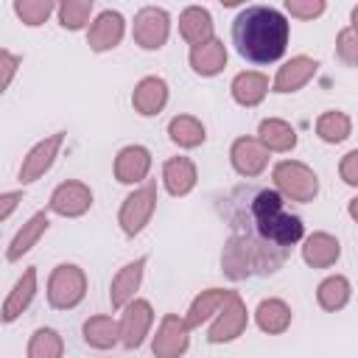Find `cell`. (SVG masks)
<instances>
[{"instance_id": "obj_1", "label": "cell", "mask_w": 358, "mask_h": 358, "mask_svg": "<svg viewBox=\"0 0 358 358\" xmlns=\"http://www.w3.org/2000/svg\"><path fill=\"white\" fill-rule=\"evenodd\" d=\"M215 210L229 227L221 252V268L229 280L277 274L305 235L302 218L271 187L238 185L215 199Z\"/></svg>"}, {"instance_id": "obj_2", "label": "cell", "mask_w": 358, "mask_h": 358, "mask_svg": "<svg viewBox=\"0 0 358 358\" xmlns=\"http://www.w3.org/2000/svg\"><path fill=\"white\" fill-rule=\"evenodd\" d=\"M232 45L246 62H277L288 48V20L271 6H246L232 22Z\"/></svg>"}, {"instance_id": "obj_3", "label": "cell", "mask_w": 358, "mask_h": 358, "mask_svg": "<svg viewBox=\"0 0 358 358\" xmlns=\"http://www.w3.org/2000/svg\"><path fill=\"white\" fill-rule=\"evenodd\" d=\"M87 294V277L78 266L73 263H62L53 268L50 280H48V302L56 310H70L76 308Z\"/></svg>"}, {"instance_id": "obj_4", "label": "cell", "mask_w": 358, "mask_h": 358, "mask_svg": "<svg viewBox=\"0 0 358 358\" xmlns=\"http://www.w3.org/2000/svg\"><path fill=\"white\" fill-rule=\"evenodd\" d=\"M274 185L280 190V196L291 199V201H313L319 193V179L316 173L302 165V162H280L274 168Z\"/></svg>"}, {"instance_id": "obj_5", "label": "cell", "mask_w": 358, "mask_h": 358, "mask_svg": "<svg viewBox=\"0 0 358 358\" xmlns=\"http://www.w3.org/2000/svg\"><path fill=\"white\" fill-rule=\"evenodd\" d=\"M154 207H157V185H154V182H145L140 190H134L131 196H126V201H123V207H120V215H117L120 229H123L129 238L140 235L143 227L151 221Z\"/></svg>"}, {"instance_id": "obj_6", "label": "cell", "mask_w": 358, "mask_h": 358, "mask_svg": "<svg viewBox=\"0 0 358 358\" xmlns=\"http://www.w3.org/2000/svg\"><path fill=\"white\" fill-rule=\"evenodd\" d=\"M168 31H171V20H168V11L165 8H157V6H145L137 11L134 17V42L145 50H157L165 45L168 39Z\"/></svg>"}, {"instance_id": "obj_7", "label": "cell", "mask_w": 358, "mask_h": 358, "mask_svg": "<svg viewBox=\"0 0 358 358\" xmlns=\"http://www.w3.org/2000/svg\"><path fill=\"white\" fill-rule=\"evenodd\" d=\"M243 330H246V305H243V299L235 291H229V296H227L224 308L218 310V316H215L207 338L213 344H224V341L238 338Z\"/></svg>"}, {"instance_id": "obj_8", "label": "cell", "mask_w": 358, "mask_h": 358, "mask_svg": "<svg viewBox=\"0 0 358 358\" xmlns=\"http://www.w3.org/2000/svg\"><path fill=\"white\" fill-rule=\"evenodd\" d=\"M187 333H190V327H187L185 319H179L176 313L162 316L159 330H157L154 344H151L154 355H157V358H179V355L187 350V341H190Z\"/></svg>"}, {"instance_id": "obj_9", "label": "cell", "mask_w": 358, "mask_h": 358, "mask_svg": "<svg viewBox=\"0 0 358 358\" xmlns=\"http://www.w3.org/2000/svg\"><path fill=\"white\" fill-rule=\"evenodd\" d=\"M151 322H154L151 305H148L145 299H131V302L126 305L123 319H120V344H123L126 350L140 347V344L145 341V336H148Z\"/></svg>"}, {"instance_id": "obj_10", "label": "cell", "mask_w": 358, "mask_h": 358, "mask_svg": "<svg viewBox=\"0 0 358 358\" xmlns=\"http://www.w3.org/2000/svg\"><path fill=\"white\" fill-rule=\"evenodd\" d=\"M229 157H232V168L241 176H257L268 165V148L257 137H238L232 143Z\"/></svg>"}, {"instance_id": "obj_11", "label": "cell", "mask_w": 358, "mask_h": 358, "mask_svg": "<svg viewBox=\"0 0 358 358\" xmlns=\"http://www.w3.org/2000/svg\"><path fill=\"white\" fill-rule=\"evenodd\" d=\"M90 204H92V190L84 182H62L50 196V210L64 218L84 215Z\"/></svg>"}, {"instance_id": "obj_12", "label": "cell", "mask_w": 358, "mask_h": 358, "mask_svg": "<svg viewBox=\"0 0 358 358\" xmlns=\"http://www.w3.org/2000/svg\"><path fill=\"white\" fill-rule=\"evenodd\" d=\"M62 143H64V131H56V134H50L48 140L36 143V145L28 151V157L22 159L20 182H36V179H39V176L53 165V159H56V154H59Z\"/></svg>"}, {"instance_id": "obj_13", "label": "cell", "mask_w": 358, "mask_h": 358, "mask_svg": "<svg viewBox=\"0 0 358 358\" xmlns=\"http://www.w3.org/2000/svg\"><path fill=\"white\" fill-rule=\"evenodd\" d=\"M148 168H151V154L143 145H126L115 157V179L123 185L143 182L148 176Z\"/></svg>"}, {"instance_id": "obj_14", "label": "cell", "mask_w": 358, "mask_h": 358, "mask_svg": "<svg viewBox=\"0 0 358 358\" xmlns=\"http://www.w3.org/2000/svg\"><path fill=\"white\" fill-rule=\"evenodd\" d=\"M123 39V17L117 11H101L98 20L90 25L87 42L92 50H112Z\"/></svg>"}, {"instance_id": "obj_15", "label": "cell", "mask_w": 358, "mask_h": 358, "mask_svg": "<svg viewBox=\"0 0 358 358\" xmlns=\"http://www.w3.org/2000/svg\"><path fill=\"white\" fill-rule=\"evenodd\" d=\"M143 268H145V257H137L134 263H126L115 280H112V288H109V302L112 308H126L131 299H134V291L140 288V280H143Z\"/></svg>"}, {"instance_id": "obj_16", "label": "cell", "mask_w": 358, "mask_h": 358, "mask_svg": "<svg viewBox=\"0 0 358 358\" xmlns=\"http://www.w3.org/2000/svg\"><path fill=\"white\" fill-rule=\"evenodd\" d=\"M316 59H308V56H294L291 62H285L280 70H277V78H274V92H296L299 87H305L313 73H316Z\"/></svg>"}, {"instance_id": "obj_17", "label": "cell", "mask_w": 358, "mask_h": 358, "mask_svg": "<svg viewBox=\"0 0 358 358\" xmlns=\"http://www.w3.org/2000/svg\"><path fill=\"white\" fill-rule=\"evenodd\" d=\"M179 34L185 42H190L193 48L196 45H204L213 39V17L207 8L201 6H190L179 14Z\"/></svg>"}, {"instance_id": "obj_18", "label": "cell", "mask_w": 358, "mask_h": 358, "mask_svg": "<svg viewBox=\"0 0 358 358\" xmlns=\"http://www.w3.org/2000/svg\"><path fill=\"white\" fill-rule=\"evenodd\" d=\"M165 101H168V84L157 76L143 78L131 92V103L140 115H157L165 106Z\"/></svg>"}, {"instance_id": "obj_19", "label": "cell", "mask_w": 358, "mask_h": 358, "mask_svg": "<svg viewBox=\"0 0 358 358\" xmlns=\"http://www.w3.org/2000/svg\"><path fill=\"white\" fill-rule=\"evenodd\" d=\"M338 255H341V246H338V241H336L333 235H327V232H313V235H308V241H305V246H302V257H305V263L313 266V268H327V266H333V263L338 260Z\"/></svg>"}, {"instance_id": "obj_20", "label": "cell", "mask_w": 358, "mask_h": 358, "mask_svg": "<svg viewBox=\"0 0 358 358\" xmlns=\"http://www.w3.org/2000/svg\"><path fill=\"white\" fill-rule=\"evenodd\" d=\"M162 179L171 196H185L196 187V165L187 157H171L162 168Z\"/></svg>"}, {"instance_id": "obj_21", "label": "cell", "mask_w": 358, "mask_h": 358, "mask_svg": "<svg viewBox=\"0 0 358 358\" xmlns=\"http://www.w3.org/2000/svg\"><path fill=\"white\" fill-rule=\"evenodd\" d=\"M224 64H227V48L221 39L213 36L210 42L190 48V67L199 76H215L224 70Z\"/></svg>"}, {"instance_id": "obj_22", "label": "cell", "mask_w": 358, "mask_h": 358, "mask_svg": "<svg viewBox=\"0 0 358 358\" xmlns=\"http://www.w3.org/2000/svg\"><path fill=\"white\" fill-rule=\"evenodd\" d=\"M268 92V78L263 73H238L235 81H232V98L241 103V106H257Z\"/></svg>"}, {"instance_id": "obj_23", "label": "cell", "mask_w": 358, "mask_h": 358, "mask_svg": "<svg viewBox=\"0 0 358 358\" xmlns=\"http://www.w3.org/2000/svg\"><path fill=\"white\" fill-rule=\"evenodd\" d=\"M34 294H36V268H25V274L17 280L14 291L8 294L6 305H3V322H14L31 305Z\"/></svg>"}, {"instance_id": "obj_24", "label": "cell", "mask_w": 358, "mask_h": 358, "mask_svg": "<svg viewBox=\"0 0 358 358\" xmlns=\"http://www.w3.org/2000/svg\"><path fill=\"white\" fill-rule=\"evenodd\" d=\"M84 341L95 350H109L120 341V324L112 316H90L84 322Z\"/></svg>"}, {"instance_id": "obj_25", "label": "cell", "mask_w": 358, "mask_h": 358, "mask_svg": "<svg viewBox=\"0 0 358 358\" xmlns=\"http://www.w3.org/2000/svg\"><path fill=\"white\" fill-rule=\"evenodd\" d=\"M255 319L263 333H285L291 324V308L282 299H263L255 310Z\"/></svg>"}, {"instance_id": "obj_26", "label": "cell", "mask_w": 358, "mask_h": 358, "mask_svg": "<svg viewBox=\"0 0 358 358\" xmlns=\"http://www.w3.org/2000/svg\"><path fill=\"white\" fill-rule=\"evenodd\" d=\"M227 296H229V291H224V288H207V291H201V294L193 299V305H190V310H187V316H185L187 327H199L204 319H210L213 313H218V310L224 308Z\"/></svg>"}, {"instance_id": "obj_27", "label": "cell", "mask_w": 358, "mask_h": 358, "mask_svg": "<svg viewBox=\"0 0 358 358\" xmlns=\"http://www.w3.org/2000/svg\"><path fill=\"white\" fill-rule=\"evenodd\" d=\"M260 143L268 148V151H291L296 145V131L280 120V117H268L260 123Z\"/></svg>"}, {"instance_id": "obj_28", "label": "cell", "mask_w": 358, "mask_h": 358, "mask_svg": "<svg viewBox=\"0 0 358 358\" xmlns=\"http://www.w3.org/2000/svg\"><path fill=\"white\" fill-rule=\"evenodd\" d=\"M168 134H171V140H173L176 145H182V148H196V145H201L204 137H207L201 120H196L193 115H176V117L168 123Z\"/></svg>"}, {"instance_id": "obj_29", "label": "cell", "mask_w": 358, "mask_h": 358, "mask_svg": "<svg viewBox=\"0 0 358 358\" xmlns=\"http://www.w3.org/2000/svg\"><path fill=\"white\" fill-rule=\"evenodd\" d=\"M48 224H50L48 215H45V213H36V215H34L28 224H22V229L14 235V241H11L8 252H6V257H8V260H20V257L39 241V235L48 229Z\"/></svg>"}, {"instance_id": "obj_30", "label": "cell", "mask_w": 358, "mask_h": 358, "mask_svg": "<svg viewBox=\"0 0 358 358\" xmlns=\"http://www.w3.org/2000/svg\"><path fill=\"white\" fill-rule=\"evenodd\" d=\"M316 299L324 310H341L350 302V280L341 274H333L327 280L319 282L316 288Z\"/></svg>"}, {"instance_id": "obj_31", "label": "cell", "mask_w": 358, "mask_h": 358, "mask_svg": "<svg viewBox=\"0 0 358 358\" xmlns=\"http://www.w3.org/2000/svg\"><path fill=\"white\" fill-rule=\"evenodd\" d=\"M64 344L62 336L50 327H39L28 341V358H62Z\"/></svg>"}, {"instance_id": "obj_32", "label": "cell", "mask_w": 358, "mask_h": 358, "mask_svg": "<svg viewBox=\"0 0 358 358\" xmlns=\"http://www.w3.org/2000/svg\"><path fill=\"white\" fill-rule=\"evenodd\" d=\"M316 134L324 143H341L350 137V117L344 112H324L316 120Z\"/></svg>"}, {"instance_id": "obj_33", "label": "cell", "mask_w": 358, "mask_h": 358, "mask_svg": "<svg viewBox=\"0 0 358 358\" xmlns=\"http://www.w3.org/2000/svg\"><path fill=\"white\" fill-rule=\"evenodd\" d=\"M90 14H92V0H67V3L59 6V22L70 31L84 28Z\"/></svg>"}, {"instance_id": "obj_34", "label": "cell", "mask_w": 358, "mask_h": 358, "mask_svg": "<svg viewBox=\"0 0 358 358\" xmlns=\"http://www.w3.org/2000/svg\"><path fill=\"white\" fill-rule=\"evenodd\" d=\"M53 8H56V6H53L50 0H17V3H14V11H17V17H20L25 25H42V22L50 17Z\"/></svg>"}, {"instance_id": "obj_35", "label": "cell", "mask_w": 358, "mask_h": 358, "mask_svg": "<svg viewBox=\"0 0 358 358\" xmlns=\"http://www.w3.org/2000/svg\"><path fill=\"white\" fill-rule=\"evenodd\" d=\"M336 50H338V59L350 67H358V34L352 28H344L336 39Z\"/></svg>"}, {"instance_id": "obj_36", "label": "cell", "mask_w": 358, "mask_h": 358, "mask_svg": "<svg viewBox=\"0 0 358 358\" xmlns=\"http://www.w3.org/2000/svg\"><path fill=\"white\" fill-rule=\"evenodd\" d=\"M288 14L302 17V20H313L324 11V0H285Z\"/></svg>"}, {"instance_id": "obj_37", "label": "cell", "mask_w": 358, "mask_h": 358, "mask_svg": "<svg viewBox=\"0 0 358 358\" xmlns=\"http://www.w3.org/2000/svg\"><path fill=\"white\" fill-rule=\"evenodd\" d=\"M338 173H341V179H344L347 185H358V148L350 151V154L341 159Z\"/></svg>"}, {"instance_id": "obj_38", "label": "cell", "mask_w": 358, "mask_h": 358, "mask_svg": "<svg viewBox=\"0 0 358 358\" xmlns=\"http://www.w3.org/2000/svg\"><path fill=\"white\" fill-rule=\"evenodd\" d=\"M17 64H20V59H17L14 53H8V50H0V67H3V78H0V87H3V90L11 84V76H14Z\"/></svg>"}, {"instance_id": "obj_39", "label": "cell", "mask_w": 358, "mask_h": 358, "mask_svg": "<svg viewBox=\"0 0 358 358\" xmlns=\"http://www.w3.org/2000/svg\"><path fill=\"white\" fill-rule=\"evenodd\" d=\"M20 199H22V193H6V196L0 199V221H6V218L11 215V210L17 207Z\"/></svg>"}, {"instance_id": "obj_40", "label": "cell", "mask_w": 358, "mask_h": 358, "mask_svg": "<svg viewBox=\"0 0 358 358\" xmlns=\"http://www.w3.org/2000/svg\"><path fill=\"white\" fill-rule=\"evenodd\" d=\"M350 215L358 221V199H352V201H350Z\"/></svg>"}, {"instance_id": "obj_41", "label": "cell", "mask_w": 358, "mask_h": 358, "mask_svg": "<svg viewBox=\"0 0 358 358\" xmlns=\"http://www.w3.org/2000/svg\"><path fill=\"white\" fill-rule=\"evenodd\" d=\"M350 28H352V31H355V34H358V6H355V8H352V25H350Z\"/></svg>"}]
</instances>
